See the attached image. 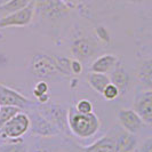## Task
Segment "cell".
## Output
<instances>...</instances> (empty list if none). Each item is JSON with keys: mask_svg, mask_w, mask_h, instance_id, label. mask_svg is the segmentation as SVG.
Returning <instances> with one entry per match:
<instances>
[{"mask_svg": "<svg viewBox=\"0 0 152 152\" xmlns=\"http://www.w3.org/2000/svg\"><path fill=\"white\" fill-rule=\"evenodd\" d=\"M0 152H29V148L22 138H16L0 144Z\"/></svg>", "mask_w": 152, "mask_h": 152, "instance_id": "19", "label": "cell"}, {"mask_svg": "<svg viewBox=\"0 0 152 152\" xmlns=\"http://www.w3.org/2000/svg\"><path fill=\"white\" fill-rule=\"evenodd\" d=\"M118 120L122 128L136 135L143 128L144 122L134 109H121L118 112Z\"/></svg>", "mask_w": 152, "mask_h": 152, "instance_id": "8", "label": "cell"}, {"mask_svg": "<svg viewBox=\"0 0 152 152\" xmlns=\"http://www.w3.org/2000/svg\"><path fill=\"white\" fill-rule=\"evenodd\" d=\"M137 79L148 89H152V57L141 63L137 70Z\"/></svg>", "mask_w": 152, "mask_h": 152, "instance_id": "17", "label": "cell"}, {"mask_svg": "<svg viewBox=\"0 0 152 152\" xmlns=\"http://www.w3.org/2000/svg\"><path fill=\"white\" fill-rule=\"evenodd\" d=\"M31 119V128L33 133L42 136H52L57 133V128L50 121H48L40 112H33Z\"/></svg>", "mask_w": 152, "mask_h": 152, "instance_id": "11", "label": "cell"}, {"mask_svg": "<svg viewBox=\"0 0 152 152\" xmlns=\"http://www.w3.org/2000/svg\"><path fill=\"white\" fill-rule=\"evenodd\" d=\"M31 71L34 76L41 79H53L61 72L58 71L54 56L42 53L36 54L31 61Z\"/></svg>", "mask_w": 152, "mask_h": 152, "instance_id": "4", "label": "cell"}, {"mask_svg": "<svg viewBox=\"0 0 152 152\" xmlns=\"http://www.w3.org/2000/svg\"><path fill=\"white\" fill-rule=\"evenodd\" d=\"M133 107L143 122L152 127V89L137 93Z\"/></svg>", "mask_w": 152, "mask_h": 152, "instance_id": "7", "label": "cell"}, {"mask_svg": "<svg viewBox=\"0 0 152 152\" xmlns=\"http://www.w3.org/2000/svg\"><path fill=\"white\" fill-rule=\"evenodd\" d=\"M55 62H56V65L58 71L61 72V75H72V71H71V61L68 57H62V56H54Z\"/></svg>", "mask_w": 152, "mask_h": 152, "instance_id": "22", "label": "cell"}, {"mask_svg": "<svg viewBox=\"0 0 152 152\" xmlns=\"http://www.w3.org/2000/svg\"><path fill=\"white\" fill-rule=\"evenodd\" d=\"M114 138L118 152H133L136 150L138 140L135 134H132L122 128L119 130V134L117 133V135H114Z\"/></svg>", "mask_w": 152, "mask_h": 152, "instance_id": "12", "label": "cell"}, {"mask_svg": "<svg viewBox=\"0 0 152 152\" xmlns=\"http://www.w3.org/2000/svg\"><path fill=\"white\" fill-rule=\"evenodd\" d=\"M31 128L30 115L25 112H18L12 117L0 132V137L6 140H16L22 138L24 134L28 133Z\"/></svg>", "mask_w": 152, "mask_h": 152, "instance_id": "3", "label": "cell"}, {"mask_svg": "<svg viewBox=\"0 0 152 152\" xmlns=\"http://www.w3.org/2000/svg\"><path fill=\"white\" fill-rule=\"evenodd\" d=\"M32 1L33 0H7L6 2L0 5V12L4 15H7V14L25 8L28 5H30Z\"/></svg>", "mask_w": 152, "mask_h": 152, "instance_id": "18", "label": "cell"}, {"mask_svg": "<svg viewBox=\"0 0 152 152\" xmlns=\"http://www.w3.org/2000/svg\"><path fill=\"white\" fill-rule=\"evenodd\" d=\"M33 94L41 103H46L48 101V85L46 81L41 80L34 86Z\"/></svg>", "mask_w": 152, "mask_h": 152, "instance_id": "21", "label": "cell"}, {"mask_svg": "<svg viewBox=\"0 0 152 152\" xmlns=\"http://www.w3.org/2000/svg\"><path fill=\"white\" fill-rule=\"evenodd\" d=\"M133 152H136V151H133Z\"/></svg>", "mask_w": 152, "mask_h": 152, "instance_id": "31", "label": "cell"}, {"mask_svg": "<svg viewBox=\"0 0 152 152\" xmlns=\"http://www.w3.org/2000/svg\"><path fill=\"white\" fill-rule=\"evenodd\" d=\"M22 110L15 107H1V112H0V132L2 129V127L6 125V122L14 117L16 113L21 112Z\"/></svg>", "mask_w": 152, "mask_h": 152, "instance_id": "20", "label": "cell"}, {"mask_svg": "<svg viewBox=\"0 0 152 152\" xmlns=\"http://www.w3.org/2000/svg\"><path fill=\"white\" fill-rule=\"evenodd\" d=\"M34 10L44 20L57 21L68 15L70 8L63 0H34Z\"/></svg>", "mask_w": 152, "mask_h": 152, "instance_id": "2", "label": "cell"}, {"mask_svg": "<svg viewBox=\"0 0 152 152\" xmlns=\"http://www.w3.org/2000/svg\"><path fill=\"white\" fill-rule=\"evenodd\" d=\"M71 71L72 75H80L83 72V64L79 60H72L71 61Z\"/></svg>", "mask_w": 152, "mask_h": 152, "instance_id": "25", "label": "cell"}, {"mask_svg": "<svg viewBox=\"0 0 152 152\" xmlns=\"http://www.w3.org/2000/svg\"><path fill=\"white\" fill-rule=\"evenodd\" d=\"M110 80L113 85H115L119 91H126V88L128 87L130 81L129 75L127 73V71L122 68L121 65H115L114 69L110 73Z\"/></svg>", "mask_w": 152, "mask_h": 152, "instance_id": "15", "label": "cell"}, {"mask_svg": "<svg viewBox=\"0 0 152 152\" xmlns=\"http://www.w3.org/2000/svg\"><path fill=\"white\" fill-rule=\"evenodd\" d=\"M0 105L1 107H15L21 110L33 107V102L26 99L20 91L0 84Z\"/></svg>", "mask_w": 152, "mask_h": 152, "instance_id": "6", "label": "cell"}, {"mask_svg": "<svg viewBox=\"0 0 152 152\" xmlns=\"http://www.w3.org/2000/svg\"><path fill=\"white\" fill-rule=\"evenodd\" d=\"M37 152H46V151H37Z\"/></svg>", "mask_w": 152, "mask_h": 152, "instance_id": "30", "label": "cell"}, {"mask_svg": "<svg viewBox=\"0 0 152 152\" xmlns=\"http://www.w3.org/2000/svg\"><path fill=\"white\" fill-rule=\"evenodd\" d=\"M40 113L48 121L52 122L56 128H64L65 121L68 122V112L65 113L64 110L56 104L44 105V107L40 110Z\"/></svg>", "mask_w": 152, "mask_h": 152, "instance_id": "10", "label": "cell"}, {"mask_svg": "<svg viewBox=\"0 0 152 152\" xmlns=\"http://www.w3.org/2000/svg\"><path fill=\"white\" fill-rule=\"evenodd\" d=\"M68 125L72 134L80 138H88L99 132L101 121L95 113H80L75 107L68 110Z\"/></svg>", "mask_w": 152, "mask_h": 152, "instance_id": "1", "label": "cell"}, {"mask_svg": "<svg viewBox=\"0 0 152 152\" xmlns=\"http://www.w3.org/2000/svg\"><path fill=\"white\" fill-rule=\"evenodd\" d=\"M0 112H1V105H0Z\"/></svg>", "mask_w": 152, "mask_h": 152, "instance_id": "29", "label": "cell"}, {"mask_svg": "<svg viewBox=\"0 0 152 152\" xmlns=\"http://www.w3.org/2000/svg\"><path fill=\"white\" fill-rule=\"evenodd\" d=\"M71 50L76 60L80 62L87 61L96 53L97 44L91 38H79L72 42Z\"/></svg>", "mask_w": 152, "mask_h": 152, "instance_id": "9", "label": "cell"}, {"mask_svg": "<svg viewBox=\"0 0 152 152\" xmlns=\"http://www.w3.org/2000/svg\"><path fill=\"white\" fill-rule=\"evenodd\" d=\"M76 109L80 113H91L93 112V104L88 99H80L76 105Z\"/></svg>", "mask_w": 152, "mask_h": 152, "instance_id": "24", "label": "cell"}, {"mask_svg": "<svg viewBox=\"0 0 152 152\" xmlns=\"http://www.w3.org/2000/svg\"><path fill=\"white\" fill-rule=\"evenodd\" d=\"M34 15H36V10H34V0H33L25 8L0 17V29L26 26L32 22Z\"/></svg>", "mask_w": 152, "mask_h": 152, "instance_id": "5", "label": "cell"}, {"mask_svg": "<svg viewBox=\"0 0 152 152\" xmlns=\"http://www.w3.org/2000/svg\"><path fill=\"white\" fill-rule=\"evenodd\" d=\"M118 64V57L112 54H105L97 57L91 63V71L97 73H107L111 72L114 66Z\"/></svg>", "mask_w": 152, "mask_h": 152, "instance_id": "14", "label": "cell"}, {"mask_svg": "<svg viewBox=\"0 0 152 152\" xmlns=\"http://www.w3.org/2000/svg\"><path fill=\"white\" fill-rule=\"evenodd\" d=\"M140 152H152V137L146 138L140 148Z\"/></svg>", "mask_w": 152, "mask_h": 152, "instance_id": "26", "label": "cell"}, {"mask_svg": "<svg viewBox=\"0 0 152 152\" xmlns=\"http://www.w3.org/2000/svg\"><path fill=\"white\" fill-rule=\"evenodd\" d=\"M63 1H64V2H65V4H66V5H72V4H76L77 1H78V0H63Z\"/></svg>", "mask_w": 152, "mask_h": 152, "instance_id": "27", "label": "cell"}, {"mask_svg": "<svg viewBox=\"0 0 152 152\" xmlns=\"http://www.w3.org/2000/svg\"><path fill=\"white\" fill-rule=\"evenodd\" d=\"M87 83L95 91L102 94L109 84H111L110 77L107 73H97V72H89L87 75Z\"/></svg>", "mask_w": 152, "mask_h": 152, "instance_id": "16", "label": "cell"}, {"mask_svg": "<svg viewBox=\"0 0 152 152\" xmlns=\"http://www.w3.org/2000/svg\"><path fill=\"white\" fill-rule=\"evenodd\" d=\"M128 1H130V2H142L143 0H128Z\"/></svg>", "mask_w": 152, "mask_h": 152, "instance_id": "28", "label": "cell"}, {"mask_svg": "<svg viewBox=\"0 0 152 152\" xmlns=\"http://www.w3.org/2000/svg\"><path fill=\"white\" fill-rule=\"evenodd\" d=\"M119 94H120V91H119V88L113 85L112 83L111 84H109L105 87V89L103 91L102 93V95L104 96V99H107V101H112V99H115L118 96H119Z\"/></svg>", "mask_w": 152, "mask_h": 152, "instance_id": "23", "label": "cell"}, {"mask_svg": "<svg viewBox=\"0 0 152 152\" xmlns=\"http://www.w3.org/2000/svg\"><path fill=\"white\" fill-rule=\"evenodd\" d=\"M81 152H118L115 138L113 135L107 133V135L101 137L93 144L84 148Z\"/></svg>", "mask_w": 152, "mask_h": 152, "instance_id": "13", "label": "cell"}]
</instances>
